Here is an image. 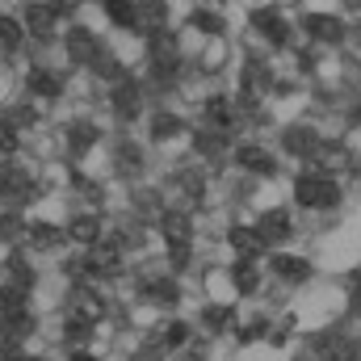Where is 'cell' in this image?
<instances>
[{
  "label": "cell",
  "mask_w": 361,
  "mask_h": 361,
  "mask_svg": "<svg viewBox=\"0 0 361 361\" xmlns=\"http://www.w3.org/2000/svg\"><path fill=\"white\" fill-rule=\"evenodd\" d=\"M294 197L302 206H311V210H328V206L341 202V185L332 177H324V173H307V177H298V185H294Z\"/></svg>",
  "instance_id": "1"
},
{
  "label": "cell",
  "mask_w": 361,
  "mask_h": 361,
  "mask_svg": "<svg viewBox=\"0 0 361 361\" xmlns=\"http://www.w3.org/2000/svg\"><path fill=\"white\" fill-rule=\"evenodd\" d=\"M85 269L92 277H114V273H122V252H118V244H89V252H85Z\"/></svg>",
  "instance_id": "2"
},
{
  "label": "cell",
  "mask_w": 361,
  "mask_h": 361,
  "mask_svg": "<svg viewBox=\"0 0 361 361\" xmlns=\"http://www.w3.org/2000/svg\"><path fill=\"white\" fill-rule=\"evenodd\" d=\"M21 25H25V34H34V38H55V30H59V13H55L51 4H30Z\"/></svg>",
  "instance_id": "3"
},
{
  "label": "cell",
  "mask_w": 361,
  "mask_h": 361,
  "mask_svg": "<svg viewBox=\"0 0 361 361\" xmlns=\"http://www.w3.org/2000/svg\"><path fill=\"white\" fill-rule=\"evenodd\" d=\"M281 147H286L290 156H315V147H319V135H315L311 126H290V130L281 135Z\"/></svg>",
  "instance_id": "4"
},
{
  "label": "cell",
  "mask_w": 361,
  "mask_h": 361,
  "mask_svg": "<svg viewBox=\"0 0 361 361\" xmlns=\"http://www.w3.org/2000/svg\"><path fill=\"white\" fill-rule=\"evenodd\" d=\"M109 105H114L118 118H135L139 105H143V97H139V89H135V80H118V85H114V97H109Z\"/></svg>",
  "instance_id": "5"
},
{
  "label": "cell",
  "mask_w": 361,
  "mask_h": 361,
  "mask_svg": "<svg viewBox=\"0 0 361 361\" xmlns=\"http://www.w3.org/2000/svg\"><path fill=\"white\" fill-rule=\"evenodd\" d=\"M252 25L269 38L273 47H281L286 38H290V30H286V21H281V13H273V8H257L252 13Z\"/></svg>",
  "instance_id": "6"
},
{
  "label": "cell",
  "mask_w": 361,
  "mask_h": 361,
  "mask_svg": "<svg viewBox=\"0 0 361 361\" xmlns=\"http://www.w3.org/2000/svg\"><path fill=\"white\" fill-rule=\"evenodd\" d=\"M307 30H311V38H319V42H341V34H345L341 17H332V13H311V17H307Z\"/></svg>",
  "instance_id": "7"
},
{
  "label": "cell",
  "mask_w": 361,
  "mask_h": 361,
  "mask_svg": "<svg viewBox=\"0 0 361 361\" xmlns=\"http://www.w3.org/2000/svg\"><path fill=\"white\" fill-rule=\"evenodd\" d=\"M231 248H240V257H244V261H257V257H261V248H269V244L261 240V231H257V227H231Z\"/></svg>",
  "instance_id": "8"
},
{
  "label": "cell",
  "mask_w": 361,
  "mask_h": 361,
  "mask_svg": "<svg viewBox=\"0 0 361 361\" xmlns=\"http://www.w3.org/2000/svg\"><path fill=\"white\" fill-rule=\"evenodd\" d=\"M235 160H240V169H248V173H261V177H269V173H273L269 147H257V143H248V147H240V152H235Z\"/></svg>",
  "instance_id": "9"
},
{
  "label": "cell",
  "mask_w": 361,
  "mask_h": 361,
  "mask_svg": "<svg viewBox=\"0 0 361 361\" xmlns=\"http://www.w3.org/2000/svg\"><path fill=\"white\" fill-rule=\"evenodd\" d=\"M269 269L281 277V281H302L307 273H311V265L302 261V257H286V252H273L269 257Z\"/></svg>",
  "instance_id": "10"
},
{
  "label": "cell",
  "mask_w": 361,
  "mask_h": 361,
  "mask_svg": "<svg viewBox=\"0 0 361 361\" xmlns=\"http://www.w3.org/2000/svg\"><path fill=\"white\" fill-rule=\"evenodd\" d=\"M257 231H261L265 244H281V240L290 235V219H286V210H269V214L257 223Z\"/></svg>",
  "instance_id": "11"
},
{
  "label": "cell",
  "mask_w": 361,
  "mask_h": 361,
  "mask_svg": "<svg viewBox=\"0 0 361 361\" xmlns=\"http://www.w3.org/2000/svg\"><path fill=\"white\" fill-rule=\"evenodd\" d=\"M101 311H105V302L92 294L89 286H80L76 294H72V315H80V319H89V324H97L101 319Z\"/></svg>",
  "instance_id": "12"
},
{
  "label": "cell",
  "mask_w": 361,
  "mask_h": 361,
  "mask_svg": "<svg viewBox=\"0 0 361 361\" xmlns=\"http://www.w3.org/2000/svg\"><path fill=\"white\" fill-rule=\"evenodd\" d=\"M105 13L122 30H139V4L135 0H105Z\"/></svg>",
  "instance_id": "13"
},
{
  "label": "cell",
  "mask_w": 361,
  "mask_h": 361,
  "mask_svg": "<svg viewBox=\"0 0 361 361\" xmlns=\"http://www.w3.org/2000/svg\"><path fill=\"white\" fill-rule=\"evenodd\" d=\"M68 51H72V59H80V63H92V59H97V42H92L89 30H68Z\"/></svg>",
  "instance_id": "14"
},
{
  "label": "cell",
  "mask_w": 361,
  "mask_h": 361,
  "mask_svg": "<svg viewBox=\"0 0 361 361\" xmlns=\"http://www.w3.org/2000/svg\"><path fill=\"white\" fill-rule=\"evenodd\" d=\"M164 21H169V13H164V4H160V0H143V4H139V30L160 34V30H164Z\"/></svg>",
  "instance_id": "15"
},
{
  "label": "cell",
  "mask_w": 361,
  "mask_h": 361,
  "mask_svg": "<svg viewBox=\"0 0 361 361\" xmlns=\"http://www.w3.org/2000/svg\"><path fill=\"white\" fill-rule=\"evenodd\" d=\"M206 122H210L214 130H227V126L235 122L231 101H227V97H210V101H206Z\"/></svg>",
  "instance_id": "16"
},
{
  "label": "cell",
  "mask_w": 361,
  "mask_h": 361,
  "mask_svg": "<svg viewBox=\"0 0 361 361\" xmlns=\"http://www.w3.org/2000/svg\"><path fill=\"white\" fill-rule=\"evenodd\" d=\"M160 231H164L169 244H189V219L177 214V210H169V214L160 219Z\"/></svg>",
  "instance_id": "17"
},
{
  "label": "cell",
  "mask_w": 361,
  "mask_h": 361,
  "mask_svg": "<svg viewBox=\"0 0 361 361\" xmlns=\"http://www.w3.org/2000/svg\"><path fill=\"white\" fill-rule=\"evenodd\" d=\"M21 42H25V25H21L17 17L0 13V47H4V51H17Z\"/></svg>",
  "instance_id": "18"
},
{
  "label": "cell",
  "mask_w": 361,
  "mask_h": 361,
  "mask_svg": "<svg viewBox=\"0 0 361 361\" xmlns=\"http://www.w3.org/2000/svg\"><path fill=\"white\" fill-rule=\"evenodd\" d=\"M257 286H261V269L240 257V261H235V290H240V294H257Z\"/></svg>",
  "instance_id": "19"
},
{
  "label": "cell",
  "mask_w": 361,
  "mask_h": 361,
  "mask_svg": "<svg viewBox=\"0 0 361 361\" xmlns=\"http://www.w3.org/2000/svg\"><path fill=\"white\" fill-rule=\"evenodd\" d=\"M30 92H38V97H59V80H55V72H47V68H30Z\"/></svg>",
  "instance_id": "20"
},
{
  "label": "cell",
  "mask_w": 361,
  "mask_h": 361,
  "mask_svg": "<svg viewBox=\"0 0 361 361\" xmlns=\"http://www.w3.org/2000/svg\"><path fill=\"white\" fill-rule=\"evenodd\" d=\"M68 235L80 240V244H97V240H101V223H97V214H80V219L68 227Z\"/></svg>",
  "instance_id": "21"
},
{
  "label": "cell",
  "mask_w": 361,
  "mask_h": 361,
  "mask_svg": "<svg viewBox=\"0 0 361 361\" xmlns=\"http://www.w3.org/2000/svg\"><path fill=\"white\" fill-rule=\"evenodd\" d=\"M0 193H4V197H25V193H30V177H25L21 169H4V173H0Z\"/></svg>",
  "instance_id": "22"
},
{
  "label": "cell",
  "mask_w": 361,
  "mask_h": 361,
  "mask_svg": "<svg viewBox=\"0 0 361 361\" xmlns=\"http://www.w3.org/2000/svg\"><path fill=\"white\" fill-rule=\"evenodd\" d=\"M189 25H193V30H202V34H223V17H214L210 8L189 13Z\"/></svg>",
  "instance_id": "23"
},
{
  "label": "cell",
  "mask_w": 361,
  "mask_h": 361,
  "mask_svg": "<svg viewBox=\"0 0 361 361\" xmlns=\"http://www.w3.org/2000/svg\"><path fill=\"white\" fill-rule=\"evenodd\" d=\"M147 298L173 307V302H177V286H173V281H152V286H147Z\"/></svg>",
  "instance_id": "24"
},
{
  "label": "cell",
  "mask_w": 361,
  "mask_h": 361,
  "mask_svg": "<svg viewBox=\"0 0 361 361\" xmlns=\"http://www.w3.org/2000/svg\"><path fill=\"white\" fill-rule=\"evenodd\" d=\"M30 240H34V244H42V248H55V244H59V231L38 223V227H30Z\"/></svg>",
  "instance_id": "25"
},
{
  "label": "cell",
  "mask_w": 361,
  "mask_h": 361,
  "mask_svg": "<svg viewBox=\"0 0 361 361\" xmlns=\"http://www.w3.org/2000/svg\"><path fill=\"white\" fill-rule=\"evenodd\" d=\"M97 139L92 126H72V152H89V143Z\"/></svg>",
  "instance_id": "26"
},
{
  "label": "cell",
  "mask_w": 361,
  "mask_h": 361,
  "mask_svg": "<svg viewBox=\"0 0 361 361\" xmlns=\"http://www.w3.org/2000/svg\"><path fill=\"white\" fill-rule=\"evenodd\" d=\"M17 152V130L13 122H0V156H13Z\"/></svg>",
  "instance_id": "27"
},
{
  "label": "cell",
  "mask_w": 361,
  "mask_h": 361,
  "mask_svg": "<svg viewBox=\"0 0 361 361\" xmlns=\"http://www.w3.org/2000/svg\"><path fill=\"white\" fill-rule=\"evenodd\" d=\"M177 130H180L177 118H160V122H156V139H173Z\"/></svg>",
  "instance_id": "28"
},
{
  "label": "cell",
  "mask_w": 361,
  "mask_h": 361,
  "mask_svg": "<svg viewBox=\"0 0 361 361\" xmlns=\"http://www.w3.org/2000/svg\"><path fill=\"white\" fill-rule=\"evenodd\" d=\"M160 341H164V345H180V341H185V324H169V328L160 332Z\"/></svg>",
  "instance_id": "29"
},
{
  "label": "cell",
  "mask_w": 361,
  "mask_h": 361,
  "mask_svg": "<svg viewBox=\"0 0 361 361\" xmlns=\"http://www.w3.org/2000/svg\"><path fill=\"white\" fill-rule=\"evenodd\" d=\"M68 4H76V0H51V8H55V13H63Z\"/></svg>",
  "instance_id": "30"
},
{
  "label": "cell",
  "mask_w": 361,
  "mask_h": 361,
  "mask_svg": "<svg viewBox=\"0 0 361 361\" xmlns=\"http://www.w3.org/2000/svg\"><path fill=\"white\" fill-rule=\"evenodd\" d=\"M68 361H97V357H92V353H72Z\"/></svg>",
  "instance_id": "31"
},
{
  "label": "cell",
  "mask_w": 361,
  "mask_h": 361,
  "mask_svg": "<svg viewBox=\"0 0 361 361\" xmlns=\"http://www.w3.org/2000/svg\"><path fill=\"white\" fill-rule=\"evenodd\" d=\"M25 361H38V357H25Z\"/></svg>",
  "instance_id": "32"
}]
</instances>
